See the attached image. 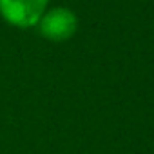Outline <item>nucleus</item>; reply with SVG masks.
<instances>
[{"label": "nucleus", "instance_id": "obj_2", "mask_svg": "<svg viewBox=\"0 0 154 154\" xmlns=\"http://www.w3.org/2000/svg\"><path fill=\"white\" fill-rule=\"evenodd\" d=\"M78 27V18L67 8H53L44 13L38 22L40 35L53 42L69 40Z\"/></svg>", "mask_w": 154, "mask_h": 154}, {"label": "nucleus", "instance_id": "obj_1", "mask_svg": "<svg viewBox=\"0 0 154 154\" xmlns=\"http://www.w3.org/2000/svg\"><path fill=\"white\" fill-rule=\"evenodd\" d=\"M49 0H0V17L15 27L38 26Z\"/></svg>", "mask_w": 154, "mask_h": 154}]
</instances>
